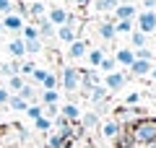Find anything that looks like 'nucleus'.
<instances>
[{"label": "nucleus", "mask_w": 156, "mask_h": 148, "mask_svg": "<svg viewBox=\"0 0 156 148\" xmlns=\"http://www.w3.org/2000/svg\"><path fill=\"white\" fill-rule=\"evenodd\" d=\"M128 130H130V135H133L135 146H140V143H154L156 140V117H140V120H135Z\"/></svg>", "instance_id": "f257e3e1"}, {"label": "nucleus", "mask_w": 156, "mask_h": 148, "mask_svg": "<svg viewBox=\"0 0 156 148\" xmlns=\"http://www.w3.org/2000/svg\"><path fill=\"white\" fill-rule=\"evenodd\" d=\"M57 81H60V86L65 88L68 93H76L78 88H81V70H78V68H73V65H65Z\"/></svg>", "instance_id": "f03ea898"}, {"label": "nucleus", "mask_w": 156, "mask_h": 148, "mask_svg": "<svg viewBox=\"0 0 156 148\" xmlns=\"http://www.w3.org/2000/svg\"><path fill=\"white\" fill-rule=\"evenodd\" d=\"M135 31L146 34V37L151 31H156V11H140L135 16Z\"/></svg>", "instance_id": "7ed1b4c3"}, {"label": "nucleus", "mask_w": 156, "mask_h": 148, "mask_svg": "<svg viewBox=\"0 0 156 148\" xmlns=\"http://www.w3.org/2000/svg\"><path fill=\"white\" fill-rule=\"evenodd\" d=\"M125 83H128V73H122V70L107 73V76L101 78V86H104L109 93H115V91H120V88H125Z\"/></svg>", "instance_id": "20e7f679"}, {"label": "nucleus", "mask_w": 156, "mask_h": 148, "mask_svg": "<svg viewBox=\"0 0 156 148\" xmlns=\"http://www.w3.org/2000/svg\"><path fill=\"white\" fill-rule=\"evenodd\" d=\"M107 99H109V91H107V88L101 86V83H99V86H94V88L89 91V101H91V104L96 107V115H99V112L104 109Z\"/></svg>", "instance_id": "39448f33"}, {"label": "nucleus", "mask_w": 156, "mask_h": 148, "mask_svg": "<svg viewBox=\"0 0 156 148\" xmlns=\"http://www.w3.org/2000/svg\"><path fill=\"white\" fill-rule=\"evenodd\" d=\"M99 83H101V76L94 70V68H89V70H81V91H83L86 96H89V91H91L94 86H99Z\"/></svg>", "instance_id": "423d86ee"}, {"label": "nucleus", "mask_w": 156, "mask_h": 148, "mask_svg": "<svg viewBox=\"0 0 156 148\" xmlns=\"http://www.w3.org/2000/svg\"><path fill=\"white\" fill-rule=\"evenodd\" d=\"M135 16H138V8L133 3H120L115 8V18L112 21H135Z\"/></svg>", "instance_id": "0eeeda50"}, {"label": "nucleus", "mask_w": 156, "mask_h": 148, "mask_svg": "<svg viewBox=\"0 0 156 148\" xmlns=\"http://www.w3.org/2000/svg\"><path fill=\"white\" fill-rule=\"evenodd\" d=\"M23 23H26V21H23L18 13H5L3 21H0V26H3V31H18V34H21Z\"/></svg>", "instance_id": "6e6552de"}, {"label": "nucleus", "mask_w": 156, "mask_h": 148, "mask_svg": "<svg viewBox=\"0 0 156 148\" xmlns=\"http://www.w3.org/2000/svg\"><path fill=\"white\" fill-rule=\"evenodd\" d=\"M68 16H70V13H68L62 5H52L50 11H47V21H50L55 29L62 26V23H68Z\"/></svg>", "instance_id": "1a4fd4ad"}, {"label": "nucleus", "mask_w": 156, "mask_h": 148, "mask_svg": "<svg viewBox=\"0 0 156 148\" xmlns=\"http://www.w3.org/2000/svg\"><path fill=\"white\" fill-rule=\"evenodd\" d=\"M86 52H89V44H86V39H76V42L68 44V57H70V60H83Z\"/></svg>", "instance_id": "9d476101"}, {"label": "nucleus", "mask_w": 156, "mask_h": 148, "mask_svg": "<svg viewBox=\"0 0 156 148\" xmlns=\"http://www.w3.org/2000/svg\"><path fill=\"white\" fill-rule=\"evenodd\" d=\"M99 130H101V138H107V140H115L120 132H122V125L117 120H107V122H101L99 125Z\"/></svg>", "instance_id": "9b49d317"}, {"label": "nucleus", "mask_w": 156, "mask_h": 148, "mask_svg": "<svg viewBox=\"0 0 156 148\" xmlns=\"http://www.w3.org/2000/svg\"><path fill=\"white\" fill-rule=\"evenodd\" d=\"M55 37L60 39V42L70 44V42H76V39H78V29H73V26H68V23H62V26L55 29Z\"/></svg>", "instance_id": "f8f14e48"}, {"label": "nucleus", "mask_w": 156, "mask_h": 148, "mask_svg": "<svg viewBox=\"0 0 156 148\" xmlns=\"http://www.w3.org/2000/svg\"><path fill=\"white\" fill-rule=\"evenodd\" d=\"M115 60H117V65H125V68H130L135 62V52L130 47H120L115 52Z\"/></svg>", "instance_id": "ddd939ff"}, {"label": "nucleus", "mask_w": 156, "mask_h": 148, "mask_svg": "<svg viewBox=\"0 0 156 148\" xmlns=\"http://www.w3.org/2000/svg\"><path fill=\"white\" fill-rule=\"evenodd\" d=\"M96 31H99V37L104 39V42H115L117 31H115V21H101L99 26H96Z\"/></svg>", "instance_id": "4468645a"}, {"label": "nucleus", "mask_w": 156, "mask_h": 148, "mask_svg": "<svg viewBox=\"0 0 156 148\" xmlns=\"http://www.w3.org/2000/svg\"><path fill=\"white\" fill-rule=\"evenodd\" d=\"M151 68H154V65H151L148 60H135L133 65L128 68V70H130V76H135V78H143V76H148V73H151Z\"/></svg>", "instance_id": "2eb2a0df"}, {"label": "nucleus", "mask_w": 156, "mask_h": 148, "mask_svg": "<svg viewBox=\"0 0 156 148\" xmlns=\"http://www.w3.org/2000/svg\"><path fill=\"white\" fill-rule=\"evenodd\" d=\"M60 115L65 117L68 122H78L81 120V109H78V104H73V101H68V104L60 107Z\"/></svg>", "instance_id": "dca6fc26"}, {"label": "nucleus", "mask_w": 156, "mask_h": 148, "mask_svg": "<svg viewBox=\"0 0 156 148\" xmlns=\"http://www.w3.org/2000/svg\"><path fill=\"white\" fill-rule=\"evenodd\" d=\"M78 125L83 127V130H94V127L101 125V120H99V115H96V112H86V115H81Z\"/></svg>", "instance_id": "f3484780"}, {"label": "nucleus", "mask_w": 156, "mask_h": 148, "mask_svg": "<svg viewBox=\"0 0 156 148\" xmlns=\"http://www.w3.org/2000/svg\"><path fill=\"white\" fill-rule=\"evenodd\" d=\"M104 55H107V49H101V47H94V49H89V52H86V62H89L91 68H99V62L104 60Z\"/></svg>", "instance_id": "a211bd4d"}, {"label": "nucleus", "mask_w": 156, "mask_h": 148, "mask_svg": "<svg viewBox=\"0 0 156 148\" xmlns=\"http://www.w3.org/2000/svg\"><path fill=\"white\" fill-rule=\"evenodd\" d=\"M37 29H39V39H52V37H55V26L47 21V16L44 18H37Z\"/></svg>", "instance_id": "6ab92c4d"}, {"label": "nucleus", "mask_w": 156, "mask_h": 148, "mask_svg": "<svg viewBox=\"0 0 156 148\" xmlns=\"http://www.w3.org/2000/svg\"><path fill=\"white\" fill-rule=\"evenodd\" d=\"M8 52H11L13 57H16V60H21L23 55H26V47H23V39L21 37H16V39H11V42H8Z\"/></svg>", "instance_id": "aec40b11"}, {"label": "nucleus", "mask_w": 156, "mask_h": 148, "mask_svg": "<svg viewBox=\"0 0 156 148\" xmlns=\"http://www.w3.org/2000/svg\"><path fill=\"white\" fill-rule=\"evenodd\" d=\"M117 5H120V0H94V8L99 13H115Z\"/></svg>", "instance_id": "412c9836"}, {"label": "nucleus", "mask_w": 156, "mask_h": 148, "mask_svg": "<svg viewBox=\"0 0 156 148\" xmlns=\"http://www.w3.org/2000/svg\"><path fill=\"white\" fill-rule=\"evenodd\" d=\"M18 96H21L26 104H37V91H34L31 83H23V88L18 91Z\"/></svg>", "instance_id": "4be33fe9"}, {"label": "nucleus", "mask_w": 156, "mask_h": 148, "mask_svg": "<svg viewBox=\"0 0 156 148\" xmlns=\"http://www.w3.org/2000/svg\"><path fill=\"white\" fill-rule=\"evenodd\" d=\"M21 39H23V42L39 39V29H37V23H23V29H21Z\"/></svg>", "instance_id": "5701e85b"}, {"label": "nucleus", "mask_w": 156, "mask_h": 148, "mask_svg": "<svg viewBox=\"0 0 156 148\" xmlns=\"http://www.w3.org/2000/svg\"><path fill=\"white\" fill-rule=\"evenodd\" d=\"M130 44H133V49H140V47H146V44H148V37L133 29V31H130Z\"/></svg>", "instance_id": "b1692460"}, {"label": "nucleus", "mask_w": 156, "mask_h": 148, "mask_svg": "<svg viewBox=\"0 0 156 148\" xmlns=\"http://www.w3.org/2000/svg\"><path fill=\"white\" fill-rule=\"evenodd\" d=\"M96 70H101L104 76H107V73H115V70H117V60H115V57H109V55H104V60L99 62Z\"/></svg>", "instance_id": "393cba45"}, {"label": "nucleus", "mask_w": 156, "mask_h": 148, "mask_svg": "<svg viewBox=\"0 0 156 148\" xmlns=\"http://www.w3.org/2000/svg\"><path fill=\"white\" fill-rule=\"evenodd\" d=\"M8 107H11L13 112H26V101H23L21 96H18V93H11V99H8Z\"/></svg>", "instance_id": "a878e982"}, {"label": "nucleus", "mask_w": 156, "mask_h": 148, "mask_svg": "<svg viewBox=\"0 0 156 148\" xmlns=\"http://www.w3.org/2000/svg\"><path fill=\"white\" fill-rule=\"evenodd\" d=\"M29 16H34V18H44V16H47L44 3H42V0H34L31 5H29Z\"/></svg>", "instance_id": "bb28decb"}, {"label": "nucleus", "mask_w": 156, "mask_h": 148, "mask_svg": "<svg viewBox=\"0 0 156 148\" xmlns=\"http://www.w3.org/2000/svg\"><path fill=\"white\" fill-rule=\"evenodd\" d=\"M23 83H26V81H23V76H11V78H8V91H11V93H18V91L23 88Z\"/></svg>", "instance_id": "cd10ccee"}, {"label": "nucleus", "mask_w": 156, "mask_h": 148, "mask_svg": "<svg viewBox=\"0 0 156 148\" xmlns=\"http://www.w3.org/2000/svg\"><path fill=\"white\" fill-rule=\"evenodd\" d=\"M23 47H26V55H39L44 44H42V39H31V42H23Z\"/></svg>", "instance_id": "c85d7f7f"}, {"label": "nucleus", "mask_w": 156, "mask_h": 148, "mask_svg": "<svg viewBox=\"0 0 156 148\" xmlns=\"http://www.w3.org/2000/svg\"><path fill=\"white\" fill-rule=\"evenodd\" d=\"M57 86H60L57 76H55V73H47V78L42 81V88H44V91H57Z\"/></svg>", "instance_id": "c756f323"}, {"label": "nucleus", "mask_w": 156, "mask_h": 148, "mask_svg": "<svg viewBox=\"0 0 156 148\" xmlns=\"http://www.w3.org/2000/svg\"><path fill=\"white\" fill-rule=\"evenodd\" d=\"M133 29H135V21H115V31L117 34H128V37H130Z\"/></svg>", "instance_id": "7c9ffc66"}, {"label": "nucleus", "mask_w": 156, "mask_h": 148, "mask_svg": "<svg viewBox=\"0 0 156 148\" xmlns=\"http://www.w3.org/2000/svg\"><path fill=\"white\" fill-rule=\"evenodd\" d=\"M34 127H37L39 132H50V130H52V120H50V117H44V115H42L39 120H34Z\"/></svg>", "instance_id": "2f4dec72"}, {"label": "nucleus", "mask_w": 156, "mask_h": 148, "mask_svg": "<svg viewBox=\"0 0 156 148\" xmlns=\"http://www.w3.org/2000/svg\"><path fill=\"white\" fill-rule=\"evenodd\" d=\"M42 115H44V107H42V104H29L26 107V117H29V120H39Z\"/></svg>", "instance_id": "473e14b6"}, {"label": "nucleus", "mask_w": 156, "mask_h": 148, "mask_svg": "<svg viewBox=\"0 0 156 148\" xmlns=\"http://www.w3.org/2000/svg\"><path fill=\"white\" fill-rule=\"evenodd\" d=\"M57 101H60V93H57V91H42V107L57 104Z\"/></svg>", "instance_id": "72a5a7b5"}, {"label": "nucleus", "mask_w": 156, "mask_h": 148, "mask_svg": "<svg viewBox=\"0 0 156 148\" xmlns=\"http://www.w3.org/2000/svg\"><path fill=\"white\" fill-rule=\"evenodd\" d=\"M135 52V60H148L151 62V57H154V52H151L148 47H140V49H133Z\"/></svg>", "instance_id": "f704fd0d"}, {"label": "nucleus", "mask_w": 156, "mask_h": 148, "mask_svg": "<svg viewBox=\"0 0 156 148\" xmlns=\"http://www.w3.org/2000/svg\"><path fill=\"white\" fill-rule=\"evenodd\" d=\"M57 115H60V107H57V104H47V107H44V117H50V120H55Z\"/></svg>", "instance_id": "c9c22d12"}, {"label": "nucleus", "mask_w": 156, "mask_h": 148, "mask_svg": "<svg viewBox=\"0 0 156 148\" xmlns=\"http://www.w3.org/2000/svg\"><path fill=\"white\" fill-rule=\"evenodd\" d=\"M47 73H50V70H44V68H34L31 78H34V81H37V83H42V81H44V78H47Z\"/></svg>", "instance_id": "e433bc0d"}, {"label": "nucleus", "mask_w": 156, "mask_h": 148, "mask_svg": "<svg viewBox=\"0 0 156 148\" xmlns=\"http://www.w3.org/2000/svg\"><path fill=\"white\" fill-rule=\"evenodd\" d=\"M138 101H140V93L133 91V93H128V99H125V107H138Z\"/></svg>", "instance_id": "4c0bfd02"}, {"label": "nucleus", "mask_w": 156, "mask_h": 148, "mask_svg": "<svg viewBox=\"0 0 156 148\" xmlns=\"http://www.w3.org/2000/svg\"><path fill=\"white\" fill-rule=\"evenodd\" d=\"M34 68H37L34 62H21V70H18V76H31Z\"/></svg>", "instance_id": "58836bf2"}, {"label": "nucleus", "mask_w": 156, "mask_h": 148, "mask_svg": "<svg viewBox=\"0 0 156 148\" xmlns=\"http://www.w3.org/2000/svg\"><path fill=\"white\" fill-rule=\"evenodd\" d=\"M0 13H13V0H0Z\"/></svg>", "instance_id": "ea45409f"}, {"label": "nucleus", "mask_w": 156, "mask_h": 148, "mask_svg": "<svg viewBox=\"0 0 156 148\" xmlns=\"http://www.w3.org/2000/svg\"><path fill=\"white\" fill-rule=\"evenodd\" d=\"M8 99H11V91H8V88H0V107L8 104Z\"/></svg>", "instance_id": "a19ab883"}, {"label": "nucleus", "mask_w": 156, "mask_h": 148, "mask_svg": "<svg viewBox=\"0 0 156 148\" xmlns=\"http://www.w3.org/2000/svg\"><path fill=\"white\" fill-rule=\"evenodd\" d=\"M91 3H94V0H76V5H78V8H89Z\"/></svg>", "instance_id": "79ce46f5"}, {"label": "nucleus", "mask_w": 156, "mask_h": 148, "mask_svg": "<svg viewBox=\"0 0 156 148\" xmlns=\"http://www.w3.org/2000/svg\"><path fill=\"white\" fill-rule=\"evenodd\" d=\"M148 76H151V78L156 81V68H151V73H148Z\"/></svg>", "instance_id": "37998d69"}]
</instances>
